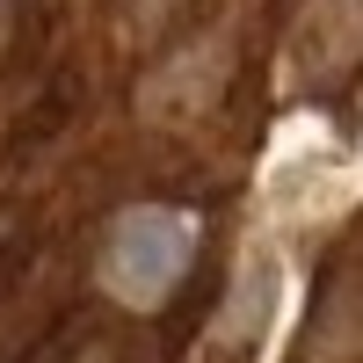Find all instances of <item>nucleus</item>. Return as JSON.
<instances>
[{
	"instance_id": "obj_2",
	"label": "nucleus",
	"mask_w": 363,
	"mask_h": 363,
	"mask_svg": "<svg viewBox=\"0 0 363 363\" xmlns=\"http://www.w3.org/2000/svg\"><path fill=\"white\" fill-rule=\"evenodd\" d=\"M356 51H363V0H306L291 44H284V66L298 80H335V73H349Z\"/></svg>"
},
{
	"instance_id": "obj_1",
	"label": "nucleus",
	"mask_w": 363,
	"mask_h": 363,
	"mask_svg": "<svg viewBox=\"0 0 363 363\" xmlns=\"http://www.w3.org/2000/svg\"><path fill=\"white\" fill-rule=\"evenodd\" d=\"M182 255H189V225L182 218H167V211H131V218L116 225V240H109V284L145 306V298H160L174 284Z\"/></svg>"
}]
</instances>
